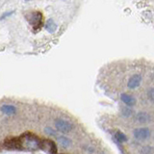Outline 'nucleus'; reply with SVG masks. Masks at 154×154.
<instances>
[{
    "mask_svg": "<svg viewBox=\"0 0 154 154\" xmlns=\"http://www.w3.org/2000/svg\"><path fill=\"white\" fill-rule=\"evenodd\" d=\"M22 143L23 149L26 148L28 150H36L40 148V142L41 139L37 135L32 132H25L21 136H19Z\"/></svg>",
    "mask_w": 154,
    "mask_h": 154,
    "instance_id": "nucleus-1",
    "label": "nucleus"
},
{
    "mask_svg": "<svg viewBox=\"0 0 154 154\" xmlns=\"http://www.w3.org/2000/svg\"><path fill=\"white\" fill-rule=\"evenodd\" d=\"M132 117H133L134 123L141 124V125L151 124L154 120L152 114L146 112V111H141V112L137 113L136 116H132Z\"/></svg>",
    "mask_w": 154,
    "mask_h": 154,
    "instance_id": "nucleus-2",
    "label": "nucleus"
},
{
    "mask_svg": "<svg viewBox=\"0 0 154 154\" xmlns=\"http://www.w3.org/2000/svg\"><path fill=\"white\" fill-rule=\"evenodd\" d=\"M40 148L45 151L47 154H57L58 148L54 141L50 139H41L40 142Z\"/></svg>",
    "mask_w": 154,
    "mask_h": 154,
    "instance_id": "nucleus-3",
    "label": "nucleus"
},
{
    "mask_svg": "<svg viewBox=\"0 0 154 154\" xmlns=\"http://www.w3.org/2000/svg\"><path fill=\"white\" fill-rule=\"evenodd\" d=\"M3 146L7 149H14V150H19V149H23L21 140L19 137H13V138H8L4 141Z\"/></svg>",
    "mask_w": 154,
    "mask_h": 154,
    "instance_id": "nucleus-4",
    "label": "nucleus"
},
{
    "mask_svg": "<svg viewBox=\"0 0 154 154\" xmlns=\"http://www.w3.org/2000/svg\"><path fill=\"white\" fill-rule=\"evenodd\" d=\"M55 126L59 131H61L63 133H69L73 129V125H72L70 122H66L65 119H56Z\"/></svg>",
    "mask_w": 154,
    "mask_h": 154,
    "instance_id": "nucleus-5",
    "label": "nucleus"
},
{
    "mask_svg": "<svg viewBox=\"0 0 154 154\" xmlns=\"http://www.w3.org/2000/svg\"><path fill=\"white\" fill-rule=\"evenodd\" d=\"M120 100L129 108L135 107L137 104V100L135 98V96L131 94L128 93H122L120 94Z\"/></svg>",
    "mask_w": 154,
    "mask_h": 154,
    "instance_id": "nucleus-6",
    "label": "nucleus"
},
{
    "mask_svg": "<svg viewBox=\"0 0 154 154\" xmlns=\"http://www.w3.org/2000/svg\"><path fill=\"white\" fill-rule=\"evenodd\" d=\"M1 111L6 115H13L16 113V107L13 105H3L1 107Z\"/></svg>",
    "mask_w": 154,
    "mask_h": 154,
    "instance_id": "nucleus-7",
    "label": "nucleus"
},
{
    "mask_svg": "<svg viewBox=\"0 0 154 154\" xmlns=\"http://www.w3.org/2000/svg\"><path fill=\"white\" fill-rule=\"evenodd\" d=\"M45 29H46V30H47L48 32H49V33H53V32H55V31H56L57 25H56V23L52 20V19H49V20L47 21L46 25H45Z\"/></svg>",
    "mask_w": 154,
    "mask_h": 154,
    "instance_id": "nucleus-8",
    "label": "nucleus"
},
{
    "mask_svg": "<svg viewBox=\"0 0 154 154\" xmlns=\"http://www.w3.org/2000/svg\"><path fill=\"white\" fill-rule=\"evenodd\" d=\"M58 141H59V143L61 144V146H64V147H67L71 144L70 140L66 137H64V136H61V137L58 138Z\"/></svg>",
    "mask_w": 154,
    "mask_h": 154,
    "instance_id": "nucleus-9",
    "label": "nucleus"
},
{
    "mask_svg": "<svg viewBox=\"0 0 154 154\" xmlns=\"http://www.w3.org/2000/svg\"><path fill=\"white\" fill-rule=\"evenodd\" d=\"M45 132H46L47 134H49V135H52V136H55V132L53 131V130H52L51 128H49V127H46V128H45Z\"/></svg>",
    "mask_w": 154,
    "mask_h": 154,
    "instance_id": "nucleus-10",
    "label": "nucleus"
},
{
    "mask_svg": "<svg viewBox=\"0 0 154 154\" xmlns=\"http://www.w3.org/2000/svg\"><path fill=\"white\" fill-rule=\"evenodd\" d=\"M63 154H65V153H63Z\"/></svg>",
    "mask_w": 154,
    "mask_h": 154,
    "instance_id": "nucleus-11",
    "label": "nucleus"
}]
</instances>
